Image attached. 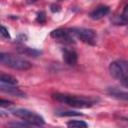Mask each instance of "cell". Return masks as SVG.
I'll use <instances>...</instances> for the list:
<instances>
[{
  "mask_svg": "<svg viewBox=\"0 0 128 128\" xmlns=\"http://www.w3.org/2000/svg\"><path fill=\"white\" fill-rule=\"evenodd\" d=\"M106 93L115 99L128 102V92H126V91L120 90V89L115 88V87H108L106 90Z\"/></svg>",
  "mask_w": 128,
  "mask_h": 128,
  "instance_id": "7",
  "label": "cell"
},
{
  "mask_svg": "<svg viewBox=\"0 0 128 128\" xmlns=\"http://www.w3.org/2000/svg\"><path fill=\"white\" fill-rule=\"evenodd\" d=\"M26 1H27V3H29V4H30V3H34V2H36V0H26Z\"/></svg>",
  "mask_w": 128,
  "mask_h": 128,
  "instance_id": "21",
  "label": "cell"
},
{
  "mask_svg": "<svg viewBox=\"0 0 128 128\" xmlns=\"http://www.w3.org/2000/svg\"><path fill=\"white\" fill-rule=\"evenodd\" d=\"M57 114L59 116H82V113L80 112H76V111H61V112H57Z\"/></svg>",
  "mask_w": 128,
  "mask_h": 128,
  "instance_id": "15",
  "label": "cell"
},
{
  "mask_svg": "<svg viewBox=\"0 0 128 128\" xmlns=\"http://www.w3.org/2000/svg\"><path fill=\"white\" fill-rule=\"evenodd\" d=\"M50 36L55 39V40H58L60 42H63V43H73L74 39L72 37V33L70 32V30H65V29H56V30H53L51 33H50Z\"/></svg>",
  "mask_w": 128,
  "mask_h": 128,
  "instance_id": "6",
  "label": "cell"
},
{
  "mask_svg": "<svg viewBox=\"0 0 128 128\" xmlns=\"http://www.w3.org/2000/svg\"><path fill=\"white\" fill-rule=\"evenodd\" d=\"M121 83H122V85H123V86H125V87H127V88H128V75H127V76H125V77L121 80Z\"/></svg>",
  "mask_w": 128,
  "mask_h": 128,
  "instance_id": "20",
  "label": "cell"
},
{
  "mask_svg": "<svg viewBox=\"0 0 128 128\" xmlns=\"http://www.w3.org/2000/svg\"><path fill=\"white\" fill-rule=\"evenodd\" d=\"M0 89L2 92L8 93V94H12L15 96H19V97H23L25 96V94L16 87V85H5V84H1L0 85Z\"/></svg>",
  "mask_w": 128,
  "mask_h": 128,
  "instance_id": "10",
  "label": "cell"
},
{
  "mask_svg": "<svg viewBox=\"0 0 128 128\" xmlns=\"http://www.w3.org/2000/svg\"><path fill=\"white\" fill-rule=\"evenodd\" d=\"M0 62L7 67H10L15 70H22V71L28 70L32 66V64L29 61L8 53L0 54Z\"/></svg>",
  "mask_w": 128,
  "mask_h": 128,
  "instance_id": "2",
  "label": "cell"
},
{
  "mask_svg": "<svg viewBox=\"0 0 128 128\" xmlns=\"http://www.w3.org/2000/svg\"><path fill=\"white\" fill-rule=\"evenodd\" d=\"M109 12H110V9H109L108 6L101 5V6H98L97 8H95V9L90 13V17H91L93 20H99V19L103 18L104 16H106Z\"/></svg>",
  "mask_w": 128,
  "mask_h": 128,
  "instance_id": "9",
  "label": "cell"
},
{
  "mask_svg": "<svg viewBox=\"0 0 128 128\" xmlns=\"http://www.w3.org/2000/svg\"><path fill=\"white\" fill-rule=\"evenodd\" d=\"M72 35H75L78 39L82 42L87 43L89 45H94L96 43V32L90 28H83V27H74L69 29Z\"/></svg>",
  "mask_w": 128,
  "mask_h": 128,
  "instance_id": "4",
  "label": "cell"
},
{
  "mask_svg": "<svg viewBox=\"0 0 128 128\" xmlns=\"http://www.w3.org/2000/svg\"><path fill=\"white\" fill-rule=\"evenodd\" d=\"M59 1H62V0H59Z\"/></svg>",
  "mask_w": 128,
  "mask_h": 128,
  "instance_id": "22",
  "label": "cell"
},
{
  "mask_svg": "<svg viewBox=\"0 0 128 128\" xmlns=\"http://www.w3.org/2000/svg\"><path fill=\"white\" fill-rule=\"evenodd\" d=\"M51 11L52 12H59L60 11V7L56 4H52L51 5Z\"/></svg>",
  "mask_w": 128,
  "mask_h": 128,
  "instance_id": "19",
  "label": "cell"
},
{
  "mask_svg": "<svg viewBox=\"0 0 128 128\" xmlns=\"http://www.w3.org/2000/svg\"><path fill=\"white\" fill-rule=\"evenodd\" d=\"M67 126L68 127H87V123H85L84 121H81V120H72V121H69L67 123Z\"/></svg>",
  "mask_w": 128,
  "mask_h": 128,
  "instance_id": "14",
  "label": "cell"
},
{
  "mask_svg": "<svg viewBox=\"0 0 128 128\" xmlns=\"http://www.w3.org/2000/svg\"><path fill=\"white\" fill-rule=\"evenodd\" d=\"M12 104H13L12 102L7 101V100H4V99H1V101H0V105H1L2 107H7V106H10V105H12Z\"/></svg>",
  "mask_w": 128,
  "mask_h": 128,
  "instance_id": "18",
  "label": "cell"
},
{
  "mask_svg": "<svg viewBox=\"0 0 128 128\" xmlns=\"http://www.w3.org/2000/svg\"><path fill=\"white\" fill-rule=\"evenodd\" d=\"M52 98L58 102L64 103L68 106L75 107V108H88V107H91L95 103V100L90 97L68 95V94H61V93L53 94Z\"/></svg>",
  "mask_w": 128,
  "mask_h": 128,
  "instance_id": "1",
  "label": "cell"
},
{
  "mask_svg": "<svg viewBox=\"0 0 128 128\" xmlns=\"http://www.w3.org/2000/svg\"><path fill=\"white\" fill-rule=\"evenodd\" d=\"M109 72L112 77L118 80H122L128 75V61L127 60H116L110 63Z\"/></svg>",
  "mask_w": 128,
  "mask_h": 128,
  "instance_id": "5",
  "label": "cell"
},
{
  "mask_svg": "<svg viewBox=\"0 0 128 128\" xmlns=\"http://www.w3.org/2000/svg\"><path fill=\"white\" fill-rule=\"evenodd\" d=\"M18 51L21 54H24V55H27V56H30V57H36V56L41 54V51H39V50L32 49V48H29V47H23V46L19 47Z\"/></svg>",
  "mask_w": 128,
  "mask_h": 128,
  "instance_id": "12",
  "label": "cell"
},
{
  "mask_svg": "<svg viewBox=\"0 0 128 128\" xmlns=\"http://www.w3.org/2000/svg\"><path fill=\"white\" fill-rule=\"evenodd\" d=\"M0 33H1V35H2V37H4V38H10V35H9V33H8V30L4 27V26H1V31H0Z\"/></svg>",
  "mask_w": 128,
  "mask_h": 128,
  "instance_id": "17",
  "label": "cell"
},
{
  "mask_svg": "<svg viewBox=\"0 0 128 128\" xmlns=\"http://www.w3.org/2000/svg\"><path fill=\"white\" fill-rule=\"evenodd\" d=\"M0 82H1V84H5V85H17L18 84L17 79L8 74H1Z\"/></svg>",
  "mask_w": 128,
  "mask_h": 128,
  "instance_id": "13",
  "label": "cell"
},
{
  "mask_svg": "<svg viewBox=\"0 0 128 128\" xmlns=\"http://www.w3.org/2000/svg\"><path fill=\"white\" fill-rule=\"evenodd\" d=\"M63 60L66 64L70 66H74L77 64L78 60V55L74 50L71 49H65L63 51Z\"/></svg>",
  "mask_w": 128,
  "mask_h": 128,
  "instance_id": "8",
  "label": "cell"
},
{
  "mask_svg": "<svg viewBox=\"0 0 128 128\" xmlns=\"http://www.w3.org/2000/svg\"><path fill=\"white\" fill-rule=\"evenodd\" d=\"M12 114L20 118L24 122L28 123L30 126H42L45 124V121L42 116L28 109H23V108L15 109L12 111Z\"/></svg>",
  "mask_w": 128,
  "mask_h": 128,
  "instance_id": "3",
  "label": "cell"
},
{
  "mask_svg": "<svg viewBox=\"0 0 128 128\" xmlns=\"http://www.w3.org/2000/svg\"><path fill=\"white\" fill-rule=\"evenodd\" d=\"M113 21L117 25H126V24H128V4L125 5V7L122 11V14L115 17L113 19Z\"/></svg>",
  "mask_w": 128,
  "mask_h": 128,
  "instance_id": "11",
  "label": "cell"
},
{
  "mask_svg": "<svg viewBox=\"0 0 128 128\" xmlns=\"http://www.w3.org/2000/svg\"><path fill=\"white\" fill-rule=\"evenodd\" d=\"M36 20H37V22H39V23H45V21H46V15H45V13H44L43 11H42V12H39V13L37 14Z\"/></svg>",
  "mask_w": 128,
  "mask_h": 128,
  "instance_id": "16",
  "label": "cell"
}]
</instances>
